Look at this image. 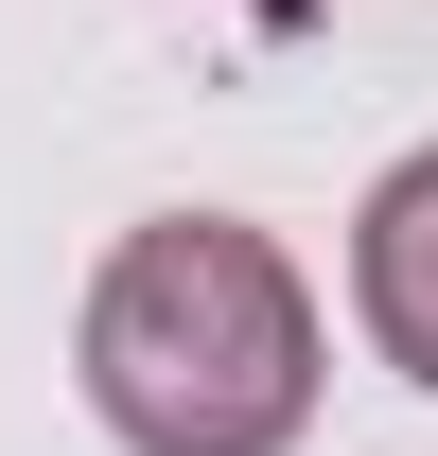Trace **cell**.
Returning <instances> with one entry per match:
<instances>
[{"label": "cell", "instance_id": "cell-1", "mask_svg": "<svg viewBox=\"0 0 438 456\" xmlns=\"http://www.w3.org/2000/svg\"><path fill=\"white\" fill-rule=\"evenodd\" d=\"M88 421L123 456H298L316 421V281L246 211H141L70 316Z\"/></svg>", "mask_w": 438, "mask_h": 456}, {"label": "cell", "instance_id": "cell-2", "mask_svg": "<svg viewBox=\"0 0 438 456\" xmlns=\"http://www.w3.org/2000/svg\"><path fill=\"white\" fill-rule=\"evenodd\" d=\"M351 316L403 387H438V141L421 159L369 175V211H351Z\"/></svg>", "mask_w": 438, "mask_h": 456}]
</instances>
